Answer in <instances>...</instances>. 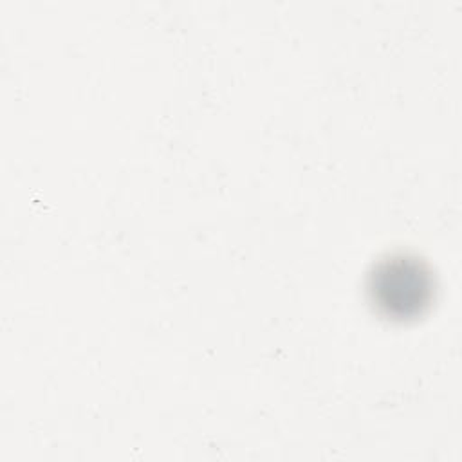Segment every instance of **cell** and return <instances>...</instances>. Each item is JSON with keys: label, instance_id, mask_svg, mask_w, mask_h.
Here are the masks:
<instances>
[{"label": "cell", "instance_id": "6da1fadb", "mask_svg": "<svg viewBox=\"0 0 462 462\" xmlns=\"http://www.w3.org/2000/svg\"><path fill=\"white\" fill-rule=\"evenodd\" d=\"M366 292L379 316L402 323L428 310L435 294V276L417 254L390 253L368 273Z\"/></svg>", "mask_w": 462, "mask_h": 462}]
</instances>
